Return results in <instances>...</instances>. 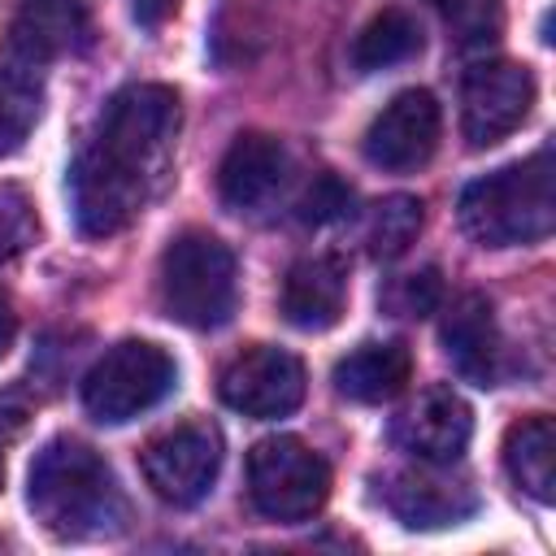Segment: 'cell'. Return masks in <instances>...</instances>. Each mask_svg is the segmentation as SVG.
<instances>
[{
    "label": "cell",
    "mask_w": 556,
    "mask_h": 556,
    "mask_svg": "<svg viewBox=\"0 0 556 556\" xmlns=\"http://www.w3.org/2000/svg\"><path fill=\"white\" fill-rule=\"evenodd\" d=\"M178 126V91L165 83H130L109 96L70 165V204L87 239H113L148 208L169 174Z\"/></svg>",
    "instance_id": "obj_1"
},
{
    "label": "cell",
    "mask_w": 556,
    "mask_h": 556,
    "mask_svg": "<svg viewBox=\"0 0 556 556\" xmlns=\"http://www.w3.org/2000/svg\"><path fill=\"white\" fill-rule=\"evenodd\" d=\"M26 504L35 521L65 543L113 539L130 521V500L113 465L74 434H56L35 452L26 473Z\"/></svg>",
    "instance_id": "obj_2"
},
{
    "label": "cell",
    "mask_w": 556,
    "mask_h": 556,
    "mask_svg": "<svg viewBox=\"0 0 556 556\" xmlns=\"http://www.w3.org/2000/svg\"><path fill=\"white\" fill-rule=\"evenodd\" d=\"M552 182H556L552 148H539L526 161H513L473 178L456 204L460 230L478 248H521V243L547 239L556 226Z\"/></svg>",
    "instance_id": "obj_3"
},
{
    "label": "cell",
    "mask_w": 556,
    "mask_h": 556,
    "mask_svg": "<svg viewBox=\"0 0 556 556\" xmlns=\"http://www.w3.org/2000/svg\"><path fill=\"white\" fill-rule=\"evenodd\" d=\"M239 300V265L235 252L208 230H182L161 252V308L191 326L217 330L230 321Z\"/></svg>",
    "instance_id": "obj_4"
},
{
    "label": "cell",
    "mask_w": 556,
    "mask_h": 556,
    "mask_svg": "<svg viewBox=\"0 0 556 556\" xmlns=\"http://www.w3.org/2000/svg\"><path fill=\"white\" fill-rule=\"evenodd\" d=\"M174 382H178V365L161 343L122 339L87 369L83 408L104 426H122L156 408L174 391Z\"/></svg>",
    "instance_id": "obj_5"
},
{
    "label": "cell",
    "mask_w": 556,
    "mask_h": 556,
    "mask_svg": "<svg viewBox=\"0 0 556 556\" xmlns=\"http://www.w3.org/2000/svg\"><path fill=\"white\" fill-rule=\"evenodd\" d=\"M248 500L261 517L300 526L330 500V465L295 434H274L248 452Z\"/></svg>",
    "instance_id": "obj_6"
},
{
    "label": "cell",
    "mask_w": 556,
    "mask_h": 556,
    "mask_svg": "<svg viewBox=\"0 0 556 556\" xmlns=\"http://www.w3.org/2000/svg\"><path fill=\"white\" fill-rule=\"evenodd\" d=\"M139 469L156 500L174 508H191L213 491L222 473V430L204 417L178 421L143 443Z\"/></svg>",
    "instance_id": "obj_7"
},
{
    "label": "cell",
    "mask_w": 556,
    "mask_h": 556,
    "mask_svg": "<svg viewBox=\"0 0 556 556\" xmlns=\"http://www.w3.org/2000/svg\"><path fill=\"white\" fill-rule=\"evenodd\" d=\"M96 43V17L87 0H17L4 26L9 74L35 83L39 70L65 56H83Z\"/></svg>",
    "instance_id": "obj_8"
},
{
    "label": "cell",
    "mask_w": 556,
    "mask_h": 556,
    "mask_svg": "<svg viewBox=\"0 0 556 556\" xmlns=\"http://www.w3.org/2000/svg\"><path fill=\"white\" fill-rule=\"evenodd\" d=\"M534 109V74L517 61H478L460 83V135L469 148H495Z\"/></svg>",
    "instance_id": "obj_9"
},
{
    "label": "cell",
    "mask_w": 556,
    "mask_h": 556,
    "mask_svg": "<svg viewBox=\"0 0 556 556\" xmlns=\"http://www.w3.org/2000/svg\"><path fill=\"white\" fill-rule=\"evenodd\" d=\"M304 365L295 352L274 348V343H252L243 348L217 382V395L226 408L256 417V421H274V417H291L304 404Z\"/></svg>",
    "instance_id": "obj_10"
},
{
    "label": "cell",
    "mask_w": 556,
    "mask_h": 556,
    "mask_svg": "<svg viewBox=\"0 0 556 556\" xmlns=\"http://www.w3.org/2000/svg\"><path fill=\"white\" fill-rule=\"evenodd\" d=\"M439 135H443L439 100L426 87H408L391 104H382V113L369 122V130L361 139V152L374 169L408 174V169H421L434 156Z\"/></svg>",
    "instance_id": "obj_11"
},
{
    "label": "cell",
    "mask_w": 556,
    "mask_h": 556,
    "mask_svg": "<svg viewBox=\"0 0 556 556\" xmlns=\"http://www.w3.org/2000/svg\"><path fill=\"white\" fill-rule=\"evenodd\" d=\"M387 513L408 530H439L456 526L478 513V491L469 478L452 473V465L417 460V469H395L378 486Z\"/></svg>",
    "instance_id": "obj_12"
},
{
    "label": "cell",
    "mask_w": 556,
    "mask_h": 556,
    "mask_svg": "<svg viewBox=\"0 0 556 556\" xmlns=\"http://www.w3.org/2000/svg\"><path fill=\"white\" fill-rule=\"evenodd\" d=\"M287 182H291V156H287L282 139H274L265 130L235 135V143L226 148V156L217 165V195H222L226 213H239V217L269 213L282 200Z\"/></svg>",
    "instance_id": "obj_13"
},
{
    "label": "cell",
    "mask_w": 556,
    "mask_h": 556,
    "mask_svg": "<svg viewBox=\"0 0 556 556\" xmlns=\"http://www.w3.org/2000/svg\"><path fill=\"white\" fill-rule=\"evenodd\" d=\"M469 439H473V408L452 387H426L391 421V443L413 460H430V465L460 460Z\"/></svg>",
    "instance_id": "obj_14"
},
{
    "label": "cell",
    "mask_w": 556,
    "mask_h": 556,
    "mask_svg": "<svg viewBox=\"0 0 556 556\" xmlns=\"http://www.w3.org/2000/svg\"><path fill=\"white\" fill-rule=\"evenodd\" d=\"M443 352L456 365L460 378H469L473 387H500L504 378V343H500V326H495V308L482 291H465L452 300L443 326H439Z\"/></svg>",
    "instance_id": "obj_15"
},
{
    "label": "cell",
    "mask_w": 556,
    "mask_h": 556,
    "mask_svg": "<svg viewBox=\"0 0 556 556\" xmlns=\"http://www.w3.org/2000/svg\"><path fill=\"white\" fill-rule=\"evenodd\" d=\"M348 304V265L334 252H317V256H300L287 278H282V295L278 308L295 330H330L343 317Z\"/></svg>",
    "instance_id": "obj_16"
},
{
    "label": "cell",
    "mask_w": 556,
    "mask_h": 556,
    "mask_svg": "<svg viewBox=\"0 0 556 556\" xmlns=\"http://www.w3.org/2000/svg\"><path fill=\"white\" fill-rule=\"evenodd\" d=\"M413 378V352L400 339L361 343L334 365V391L356 404H387Z\"/></svg>",
    "instance_id": "obj_17"
},
{
    "label": "cell",
    "mask_w": 556,
    "mask_h": 556,
    "mask_svg": "<svg viewBox=\"0 0 556 556\" xmlns=\"http://www.w3.org/2000/svg\"><path fill=\"white\" fill-rule=\"evenodd\" d=\"M504 469L517 491L534 504L556 500V426L547 413H530L508 426L504 434Z\"/></svg>",
    "instance_id": "obj_18"
},
{
    "label": "cell",
    "mask_w": 556,
    "mask_h": 556,
    "mask_svg": "<svg viewBox=\"0 0 556 556\" xmlns=\"http://www.w3.org/2000/svg\"><path fill=\"white\" fill-rule=\"evenodd\" d=\"M421 48H426L421 22L408 9H382L352 39V65L361 74H378V70H391V65L421 56Z\"/></svg>",
    "instance_id": "obj_19"
},
{
    "label": "cell",
    "mask_w": 556,
    "mask_h": 556,
    "mask_svg": "<svg viewBox=\"0 0 556 556\" xmlns=\"http://www.w3.org/2000/svg\"><path fill=\"white\" fill-rule=\"evenodd\" d=\"M421 222H426V208L417 195H387L365 213L361 243L374 261H395L417 243Z\"/></svg>",
    "instance_id": "obj_20"
},
{
    "label": "cell",
    "mask_w": 556,
    "mask_h": 556,
    "mask_svg": "<svg viewBox=\"0 0 556 556\" xmlns=\"http://www.w3.org/2000/svg\"><path fill=\"white\" fill-rule=\"evenodd\" d=\"M430 4L443 13V22L456 35L460 52H482L504 30V13H500L495 0H430Z\"/></svg>",
    "instance_id": "obj_21"
},
{
    "label": "cell",
    "mask_w": 556,
    "mask_h": 556,
    "mask_svg": "<svg viewBox=\"0 0 556 556\" xmlns=\"http://www.w3.org/2000/svg\"><path fill=\"white\" fill-rule=\"evenodd\" d=\"M39 122V87L22 74H0V156L17 152Z\"/></svg>",
    "instance_id": "obj_22"
},
{
    "label": "cell",
    "mask_w": 556,
    "mask_h": 556,
    "mask_svg": "<svg viewBox=\"0 0 556 556\" xmlns=\"http://www.w3.org/2000/svg\"><path fill=\"white\" fill-rule=\"evenodd\" d=\"M443 304V278L434 265L426 269H413V274H400L382 287V308H391L395 317H426Z\"/></svg>",
    "instance_id": "obj_23"
},
{
    "label": "cell",
    "mask_w": 556,
    "mask_h": 556,
    "mask_svg": "<svg viewBox=\"0 0 556 556\" xmlns=\"http://www.w3.org/2000/svg\"><path fill=\"white\" fill-rule=\"evenodd\" d=\"M39 239V217L17 182H0V265L22 256Z\"/></svg>",
    "instance_id": "obj_24"
},
{
    "label": "cell",
    "mask_w": 556,
    "mask_h": 556,
    "mask_svg": "<svg viewBox=\"0 0 556 556\" xmlns=\"http://www.w3.org/2000/svg\"><path fill=\"white\" fill-rule=\"evenodd\" d=\"M352 213V187H343L334 174H317L300 200V222L308 226H330Z\"/></svg>",
    "instance_id": "obj_25"
},
{
    "label": "cell",
    "mask_w": 556,
    "mask_h": 556,
    "mask_svg": "<svg viewBox=\"0 0 556 556\" xmlns=\"http://www.w3.org/2000/svg\"><path fill=\"white\" fill-rule=\"evenodd\" d=\"M22 426H26V404H17L13 395H0V447L13 443Z\"/></svg>",
    "instance_id": "obj_26"
},
{
    "label": "cell",
    "mask_w": 556,
    "mask_h": 556,
    "mask_svg": "<svg viewBox=\"0 0 556 556\" xmlns=\"http://www.w3.org/2000/svg\"><path fill=\"white\" fill-rule=\"evenodd\" d=\"M13 339H17V313H13V300L0 291V356L13 348Z\"/></svg>",
    "instance_id": "obj_27"
},
{
    "label": "cell",
    "mask_w": 556,
    "mask_h": 556,
    "mask_svg": "<svg viewBox=\"0 0 556 556\" xmlns=\"http://www.w3.org/2000/svg\"><path fill=\"white\" fill-rule=\"evenodd\" d=\"M169 4H174V0H135V17H139L143 26H156V22L169 13Z\"/></svg>",
    "instance_id": "obj_28"
},
{
    "label": "cell",
    "mask_w": 556,
    "mask_h": 556,
    "mask_svg": "<svg viewBox=\"0 0 556 556\" xmlns=\"http://www.w3.org/2000/svg\"><path fill=\"white\" fill-rule=\"evenodd\" d=\"M0 482H4V465H0Z\"/></svg>",
    "instance_id": "obj_29"
}]
</instances>
